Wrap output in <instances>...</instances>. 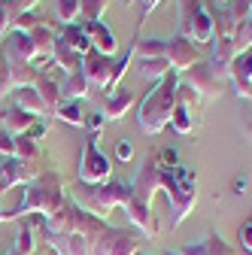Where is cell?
<instances>
[{"instance_id": "cell-30", "label": "cell", "mask_w": 252, "mask_h": 255, "mask_svg": "<svg viewBox=\"0 0 252 255\" xmlns=\"http://www.w3.org/2000/svg\"><path fill=\"white\" fill-rule=\"evenodd\" d=\"M116 234H119V228H113V225H107L101 234H94L88 240V255H110V249L116 243Z\"/></svg>"}, {"instance_id": "cell-10", "label": "cell", "mask_w": 252, "mask_h": 255, "mask_svg": "<svg viewBox=\"0 0 252 255\" xmlns=\"http://www.w3.org/2000/svg\"><path fill=\"white\" fill-rule=\"evenodd\" d=\"M43 161H24V158H0V195L15 185H27L43 173Z\"/></svg>"}, {"instance_id": "cell-37", "label": "cell", "mask_w": 252, "mask_h": 255, "mask_svg": "<svg viewBox=\"0 0 252 255\" xmlns=\"http://www.w3.org/2000/svg\"><path fill=\"white\" fill-rule=\"evenodd\" d=\"M234 46H237V52H246V49H252V15H249V18H246V24L237 30Z\"/></svg>"}, {"instance_id": "cell-34", "label": "cell", "mask_w": 252, "mask_h": 255, "mask_svg": "<svg viewBox=\"0 0 252 255\" xmlns=\"http://www.w3.org/2000/svg\"><path fill=\"white\" fill-rule=\"evenodd\" d=\"M167 43L164 40H146L134 46V61H149V58H164Z\"/></svg>"}, {"instance_id": "cell-6", "label": "cell", "mask_w": 252, "mask_h": 255, "mask_svg": "<svg viewBox=\"0 0 252 255\" xmlns=\"http://www.w3.org/2000/svg\"><path fill=\"white\" fill-rule=\"evenodd\" d=\"M98 140H101V137L91 134V137L82 143V158H79V170H76L79 182L88 185V188L107 185V182H110V173H113V164H110V158L101 152Z\"/></svg>"}, {"instance_id": "cell-42", "label": "cell", "mask_w": 252, "mask_h": 255, "mask_svg": "<svg viewBox=\"0 0 252 255\" xmlns=\"http://www.w3.org/2000/svg\"><path fill=\"white\" fill-rule=\"evenodd\" d=\"M104 125H107V119H104L101 113H91V116H85V128H88V131H91L94 137H101Z\"/></svg>"}, {"instance_id": "cell-13", "label": "cell", "mask_w": 252, "mask_h": 255, "mask_svg": "<svg viewBox=\"0 0 252 255\" xmlns=\"http://www.w3.org/2000/svg\"><path fill=\"white\" fill-rule=\"evenodd\" d=\"M164 58H167L173 73H185V70H192L198 64V46L192 40H185V37H173V40H167Z\"/></svg>"}, {"instance_id": "cell-14", "label": "cell", "mask_w": 252, "mask_h": 255, "mask_svg": "<svg viewBox=\"0 0 252 255\" xmlns=\"http://www.w3.org/2000/svg\"><path fill=\"white\" fill-rule=\"evenodd\" d=\"M228 79H231V85H234V91H237L240 101H252V49L240 52L231 61Z\"/></svg>"}, {"instance_id": "cell-26", "label": "cell", "mask_w": 252, "mask_h": 255, "mask_svg": "<svg viewBox=\"0 0 252 255\" xmlns=\"http://www.w3.org/2000/svg\"><path fill=\"white\" fill-rule=\"evenodd\" d=\"M0 119H3V131H6V134H12V137L24 134L27 128H30V125L37 122L34 116H27V113H21L18 107H6L3 113H0Z\"/></svg>"}, {"instance_id": "cell-27", "label": "cell", "mask_w": 252, "mask_h": 255, "mask_svg": "<svg viewBox=\"0 0 252 255\" xmlns=\"http://www.w3.org/2000/svg\"><path fill=\"white\" fill-rule=\"evenodd\" d=\"M24 12H30V9L21 3V0H0V40L15 27L18 15H24Z\"/></svg>"}, {"instance_id": "cell-11", "label": "cell", "mask_w": 252, "mask_h": 255, "mask_svg": "<svg viewBox=\"0 0 252 255\" xmlns=\"http://www.w3.org/2000/svg\"><path fill=\"white\" fill-rule=\"evenodd\" d=\"M113 67H116V58L101 55V52H88V55L82 58V73H85V79H88V85H91V94H94V91L107 94Z\"/></svg>"}, {"instance_id": "cell-29", "label": "cell", "mask_w": 252, "mask_h": 255, "mask_svg": "<svg viewBox=\"0 0 252 255\" xmlns=\"http://www.w3.org/2000/svg\"><path fill=\"white\" fill-rule=\"evenodd\" d=\"M134 70L143 79H164L170 73V64H167V58H149V61H137Z\"/></svg>"}, {"instance_id": "cell-40", "label": "cell", "mask_w": 252, "mask_h": 255, "mask_svg": "<svg viewBox=\"0 0 252 255\" xmlns=\"http://www.w3.org/2000/svg\"><path fill=\"white\" fill-rule=\"evenodd\" d=\"M113 155H116V161L128 164L131 158H134V146H131V140H119V143L113 146Z\"/></svg>"}, {"instance_id": "cell-39", "label": "cell", "mask_w": 252, "mask_h": 255, "mask_svg": "<svg viewBox=\"0 0 252 255\" xmlns=\"http://www.w3.org/2000/svg\"><path fill=\"white\" fill-rule=\"evenodd\" d=\"M46 18H40L34 9H30V12H24V15H18V21H15V27L12 30H24V34H27V30H34V27H40Z\"/></svg>"}, {"instance_id": "cell-35", "label": "cell", "mask_w": 252, "mask_h": 255, "mask_svg": "<svg viewBox=\"0 0 252 255\" xmlns=\"http://www.w3.org/2000/svg\"><path fill=\"white\" fill-rule=\"evenodd\" d=\"M110 6V0H82V15L79 21H101Z\"/></svg>"}, {"instance_id": "cell-33", "label": "cell", "mask_w": 252, "mask_h": 255, "mask_svg": "<svg viewBox=\"0 0 252 255\" xmlns=\"http://www.w3.org/2000/svg\"><path fill=\"white\" fill-rule=\"evenodd\" d=\"M110 255H140V240H137V234H128V231H122V228H119Z\"/></svg>"}, {"instance_id": "cell-16", "label": "cell", "mask_w": 252, "mask_h": 255, "mask_svg": "<svg viewBox=\"0 0 252 255\" xmlns=\"http://www.w3.org/2000/svg\"><path fill=\"white\" fill-rule=\"evenodd\" d=\"M12 107H18L21 113H27V116H34V119H49L52 113H49V107H46V101L40 98V91L34 88V85H24V88H15L12 94Z\"/></svg>"}, {"instance_id": "cell-44", "label": "cell", "mask_w": 252, "mask_h": 255, "mask_svg": "<svg viewBox=\"0 0 252 255\" xmlns=\"http://www.w3.org/2000/svg\"><path fill=\"white\" fill-rule=\"evenodd\" d=\"M164 3V0H140V9H143V18L149 15V12H155V9H158Z\"/></svg>"}, {"instance_id": "cell-25", "label": "cell", "mask_w": 252, "mask_h": 255, "mask_svg": "<svg viewBox=\"0 0 252 255\" xmlns=\"http://www.w3.org/2000/svg\"><path fill=\"white\" fill-rule=\"evenodd\" d=\"M85 98H94L91 94V85H88V79H85V73L79 70V73H70L64 82H61V101H85Z\"/></svg>"}, {"instance_id": "cell-47", "label": "cell", "mask_w": 252, "mask_h": 255, "mask_svg": "<svg viewBox=\"0 0 252 255\" xmlns=\"http://www.w3.org/2000/svg\"><path fill=\"white\" fill-rule=\"evenodd\" d=\"M0 222H6V210L3 207H0Z\"/></svg>"}, {"instance_id": "cell-12", "label": "cell", "mask_w": 252, "mask_h": 255, "mask_svg": "<svg viewBox=\"0 0 252 255\" xmlns=\"http://www.w3.org/2000/svg\"><path fill=\"white\" fill-rule=\"evenodd\" d=\"M3 58L9 64H30L34 70H37V61H40L34 40H30V34H24V30H9L3 37Z\"/></svg>"}, {"instance_id": "cell-4", "label": "cell", "mask_w": 252, "mask_h": 255, "mask_svg": "<svg viewBox=\"0 0 252 255\" xmlns=\"http://www.w3.org/2000/svg\"><path fill=\"white\" fill-rule=\"evenodd\" d=\"M176 15H179V37L198 46L213 43L216 24H213V9L207 0H176Z\"/></svg>"}, {"instance_id": "cell-50", "label": "cell", "mask_w": 252, "mask_h": 255, "mask_svg": "<svg viewBox=\"0 0 252 255\" xmlns=\"http://www.w3.org/2000/svg\"><path fill=\"white\" fill-rule=\"evenodd\" d=\"M122 3H134V0H122Z\"/></svg>"}, {"instance_id": "cell-48", "label": "cell", "mask_w": 252, "mask_h": 255, "mask_svg": "<svg viewBox=\"0 0 252 255\" xmlns=\"http://www.w3.org/2000/svg\"><path fill=\"white\" fill-rule=\"evenodd\" d=\"M216 3H219V6H222V3H231V0H216Z\"/></svg>"}, {"instance_id": "cell-45", "label": "cell", "mask_w": 252, "mask_h": 255, "mask_svg": "<svg viewBox=\"0 0 252 255\" xmlns=\"http://www.w3.org/2000/svg\"><path fill=\"white\" fill-rule=\"evenodd\" d=\"M231 188H234V195H246V188H249V179H246V176H234Z\"/></svg>"}, {"instance_id": "cell-20", "label": "cell", "mask_w": 252, "mask_h": 255, "mask_svg": "<svg viewBox=\"0 0 252 255\" xmlns=\"http://www.w3.org/2000/svg\"><path fill=\"white\" fill-rule=\"evenodd\" d=\"M82 27H85V34H88V40H91V49H94V52L116 58V52H119V43H116L113 30H110L104 21H82Z\"/></svg>"}, {"instance_id": "cell-38", "label": "cell", "mask_w": 252, "mask_h": 255, "mask_svg": "<svg viewBox=\"0 0 252 255\" xmlns=\"http://www.w3.org/2000/svg\"><path fill=\"white\" fill-rule=\"evenodd\" d=\"M49 128H52V119H37V122H34V125H30L27 131H24V137H30L34 143H40V140L49 134Z\"/></svg>"}, {"instance_id": "cell-32", "label": "cell", "mask_w": 252, "mask_h": 255, "mask_svg": "<svg viewBox=\"0 0 252 255\" xmlns=\"http://www.w3.org/2000/svg\"><path fill=\"white\" fill-rule=\"evenodd\" d=\"M55 119L67 122V125H76V128L85 125V113H82V107H79L76 101H61V104L55 107Z\"/></svg>"}, {"instance_id": "cell-22", "label": "cell", "mask_w": 252, "mask_h": 255, "mask_svg": "<svg viewBox=\"0 0 252 255\" xmlns=\"http://www.w3.org/2000/svg\"><path fill=\"white\" fill-rule=\"evenodd\" d=\"M179 255H237V252H234L222 237H219V234H207V237L198 240V243L182 246Z\"/></svg>"}, {"instance_id": "cell-31", "label": "cell", "mask_w": 252, "mask_h": 255, "mask_svg": "<svg viewBox=\"0 0 252 255\" xmlns=\"http://www.w3.org/2000/svg\"><path fill=\"white\" fill-rule=\"evenodd\" d=\"M55 15H58L61 27L76 24L79 15H82V0H55Z\"/></svg>"}, {"instance_id": "cell-18", "label": "cell", "mask_w": 252, "mask_h": 255, "mask_svg": "<svg viewBox=\"0 0 252 255\" xmlns=\"http://www.w3.org/2000/svg\"><path fill=\"white\" fill-rule=\"evenodd\" d=\"M37 225H40V216H37V219H34V216L18 219V228H15L9 255H34V252H37V234H34Z\"/></svg>"}, {"instance_id": "cell-24", "label": "cell", "mask_w": 252, "mask_h": 255, "mask_svg": "<svg viewBox=\"0 0 252 255\" xmlns=\"http://www.w3.org/2000/svg\"><path fill=\"white\" fill-rule=\"evenodd\" d=\"M58 37L64 40L79 58H85L88 52H94V49H91V40H88V34H85L82 24H64V27H58Z\"/></svg>"}, {"instance_id": "cell-43", "label": "cell", "mask_w": 252, "mask_h": 255, "mask_svg": "<svg viewBox=\"0 0 252 255\" xmlns=\"http://www.w3.org/2000/svg\"><path fill=\"white\" fill-rule=\"evenodd\" d=\"M237 237H240V246H243L246 252H252V219H249V222H243V225H240Z\"/></svg>"}, {"instance_id": "cell-15", "label": "cell", "mask_w": 252, "mask_h": 255, "mask_svg": "<svg viewBox=\"0 0 252 255\" xmlns=\"http://www.w3.org/2000/svg\"><path fill=\"white\" fill-rule=\"evenodd\" d=\"M125 216L131 219V225L134 228H140L149 240H155L161 234V225H158V219H155V213H152V207H146V204H140V201H128L125 204Z\"/></svg>"}, {"instance_id": "cell-36", "label": "cell", "mask_w": 252, "mask_h": 255, "mask_svg": "<svg viewBox=\"0 0 252 255\" xmlns=\"http://www.w3.org/2000/svg\"><path fill=\"white\" fill-rule=\"evenodd\" d=\"M12 91H15V82H12V73H9V64H6L3 55H0V101L9 98Z\"/></svg>"}, {"instance_id": "cell-2", "label": "cell", "mask_w": 252, "mask_h": 255, "mask_svg": "<svg viewBox=\"0 0 252 255\" xmlns=\"http://www.w3.org/2000/svg\"><path fill=\"white\" fill-rule=\"evenodd\" d=\"M176 88H179V73H167L164 79H158L149 94L140 104V113H137V128L146 134V137H158L164 128L170 125L173 119V107H176Z\"/></svg>"}, {"instance_id": "cell-46", "label": "cell", "mask_w": 252, "mask_h": 255, "mask_svg": "<svg viewBox=\"0 0 252 255\" xmlns=\"http://www.w3.org/2000/svg\"><path fill=\"white\" fill-rule=\"evenodd\" d=\"M21 3H24V6H27V9H34V6H37V3H40V0H21Z\"/></svg>"}, {"instance_id": "cell-1", "label": "cell", "mask_w": 252, "mask_h": 255, "mask_svg": "<svg viewBox=\"0 0 252 255\" xmlns=\"http://www.w3.org/2000/svg\"><path fill=\"white\" fill-rule=\"evenodd\" d=\"M64 204H67V182L61 179L55 170H43L34 182L24 185L21 201L12 210H6V222L24 219V216H43V219H49Z\"/></svg>"}, {"instance_id": "cell-5", "label": "cell", "mask_w": 252, "mask_h": 255, "mask_svg": "<svg viewBox=\"0 0 252 255\" xmlns=\"http://www.w3.org/2000/svg\"><path fill=\"white\" fill-rule=\"evenodd\" d=\"M134 198V191H131V182H107V185H94V188H88L85 185V191L76 198V204L79 207H85L88 213H94V216H101V219H107V213H113V210H125V204H128Z\"/></svg>"}, {"instance_id": "cell-9", "label": "cell", "mask_w": 252, "mask_h": 255, "mask_svg": "<svg viewBox=\"0 0 252 255\" xmlns=\"http://www.w3.org/2000/svg\"><path fill=\"white\" fill-rule=\"evenodd\" d=\"M179 82L182 85H188L195 94H201L204 101H216L219 94H222V85H225V76L219 73L210 61H198L192 70H185V73H179Z\"/></svg>"}, {"instance_id": "cell-3", "label": "cell", "mask_w": 252, "mask_h": 255, "mask_svg": "<svg viewBox=\"0 0 252 255\" xmlns=\"http://www.w3.org/2000/svg\"><path fill=\"white\" fill-rule=\"evenodd\" d=\"M164 198L170 204V228H179L198 207V173L188 164H176L164 173Z\"/></svg>"}, {"instance_id": "cell-19", "label": "cell", "mask_w": 252, "mask_h": 255, "mask_svg": "<svg viewBox=\"0 0 252 255\" xmlns=\"http://www.w3.org/2000/svg\"><path fill=\"white\" fill-rule=\"evenodd\" d=\"M43 240L55 255H88V240L82 234H52L43 231Z\"/></svg>"}, {"instance_id": "cell-8", "label": "cell", "mask_w": 252, "mask_h": 255, "mask_svg": "<svg viewBox=\"0 0 252 255\" xmlns=\"http://www.w3.org/2000/svg\"><path fill=\"white\" fill-rule=\"evenodd\" d=\"M164 173H167V167H161L158 155L152 152V155L146 158V161L137 167V173H134V179H131L134 201H140V204L152 207V198H155V191H161V185H164Z\"/></svg>"}, {"instance_id": "cell-23", "label": "cell", "mask_w": 252, "mask_h": 255, "mask_svg": "<svg viewBox=\"0 0 252 255\" xmlns=\"http://www.w3.org/2000/svg\"><path fill=\"white\" fill-rule=\"evenodd\" d=\"M52 64H55L58 70H64L67 76L82 70V58H79V55H76V52H73L64 40H61V37L55 40V49H52Z\"/></svg>"}, {"instance_id": "cell-17", "label": "cell", "mask_w": 252, "mask_h": 255, "mask_svg": "<svg viewBox=\"0 0 252 255\" xmlns=\"http://www.w3.org/2000/svg\"><path fill=\"white\" fill-rule=\"evenodd\" d=\"M134 101H137V94H134L131 88H122V85H119L113 94H107V98L101 101V116H104L107 122H119L125 113L134 107Z\"/></svg>"}, {"instance_id": "cell-21", "label": "cell", "mask_w": 252, "mask_h": 255, "mask_svg": "<svg viewBox=\"0 0 252 255\" xmlns=\"http://www.w3.org/2000/svg\"><path fill=\"white\" fill-rule=\"evenodd\" d=\"M240 52H237V46H234V40H225V37H213V43H210V64L222 73L225 79H228V67H231V61L237 58Z\"/></svg>"}, {"instance_id": "cell-7", "label": "cell", "mask_w": 252, "mask_h": 255, "mask_svg": "<svg viewBox=\"0 0 252 255\" xmlns=\"http://www.w3.org/2000/svg\"><path fill=\"white\" fill-rule=\"evenodd\" d=\"M201 110H204V98L195 94L188 85L179 82V88H176V107H173V119H170L173 131L182 134V137L195 134L198 128H201Z\"/></svg>"}, {"instance_id": "cell-49", "label": "cell", "mask_w": 252, "mask_h": 255, "mask_svg": "<svg viewBox=\"0 0 252 255\" xmlns=\"http://www.w3.org/2000/svg\"><path fill=\"white\" fill-rule=\"evenodd\" d=\"M161 255H179V252H170V249H167V252H161Z\"/></svg>"}, {"instance_id": "cell-41", "label": "cell", "mask_w": 252, "mask_h": 255, "mask_svg": "<svg viewBox=\"0 0 252 255\" xmlns=\"http://www.w3.org/2000/svg\"><path fill=\"white\" fill-rule=\"evenodd\" d=\"M0 158H15V137L12 134H0Z\"/></svg>"}, {"instance_id": "cell-28", "label": "cell", "mask_w": 252, "mask_h": 255, "mask_svg": "<svg viewBox=\"0 0 252 255\" xmlns=\"http://www.w3.org/2000/svg\"><path fill=\"white\" fill-rule=\"evenodd\" d=\"M34 88L40 91V98L46 101V107H49V113L55 116V107L61 104V85L49 76V73H40L37 76V82H34Z\"/></svg>"}]
</instances>
